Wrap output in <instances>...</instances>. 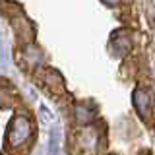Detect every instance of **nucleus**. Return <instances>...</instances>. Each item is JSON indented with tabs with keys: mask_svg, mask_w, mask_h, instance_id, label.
I'll list each match as a JSON object with an SVG mask.
<instances>
[{
	"mask_svg": "<svg viewBox=\"0 0 155 155\" xmlns=\"http://www.w3.org/2000/svg\"><path fill=\"white\" fill-rule=\"evenodd\" d=\"M31 132H33V126H31V120L23 114H18L12 118L10 122V128H8V145L10 147H19L31 138Z\"/></svg>",
	"mask_w": 155,
	"mask_h": 155,
	"instance_id": "1",
	"label": "nucleus"
},
{
	"mask_svg": "<svg viewBox=\"0 0 155 155\" xmlns=\"http://www.w3.org/2000/svg\"><path fill=\"white\" fill-rule=\"evenodd\" d=\"M134 105H136V110L142 118H147V110L151 109V97L147 95V91L143 89H136L134 91Z\"/></svg>",
	"mask_w": 155,
	"mask_h": 155,
	"instance_id": "2",
	"label": "nucleus"
},
{
	"mask_svg": "<svg viewBox=\"0 0 155 155\" xmlns=\"http://www.w3.org/2000/svg\"><path fill=\"white\" fill-rule=\"evenodd\" d=\"M43 84L47 85V89L51 91L52 95H58V93H64V84H62V78L52 70H47L45 72V78H43Z\"/></svg>",
	"mask_w": 155,
	"mask_h": 155,
	"instance_id": "3",
	"label": "nucleus"
},
{
	"mask_svg": "<svg viewBox=\"0 0 155 155\" xmlns=\"http://www.w3.org/2000/svg\"><path fill=\"white\" fill-rule=\"evenodd\" d=\"M105 2H107V4H110V6H114V4H116V2H120V0H105Z\"/></svg>",
	"mask_w": 155,
	"mask_h": 155,
	"instance_id": "4",
	"label": "nucleus"
}]
</instances>
